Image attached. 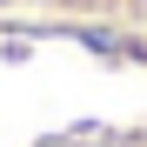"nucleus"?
<instances>
[{"instance_id":"1","label":"nucleus","mask_w":147,"mask_h":147,"mask_svg":"<svg viewBox=\"0 0 147 147\" xmlns=\"http://www.w3.org/2000/svg\"><path fill=\"white\" fill-rule=\"evenodd\" d=\"M27 7L74 13V20H134V27H147V0H27Z\"/></svg>"}]
</instances>
